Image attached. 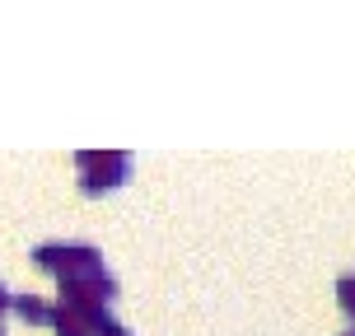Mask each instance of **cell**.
I'll use <instances>...</instances> for the list:
<instances>
[{"label":"cell","mask_w":355,"mask_h":336,"mask_svg":"<svg viewBox=\"0 0 355 336\" xmlns=\"http://www.w3.org/2000/svg\"><path fill=\"white\" fill-rule=\"evenodd\" d=\"M131 173L126 150H80V187L85 192H112Z\"/></svg>","instance_id":"6da1fadb"},{"label":"cell","mask_w":355,"mask_h":336,"mask_svg":"<svg viewBox=\"0 0 355 336\" xmlns=\"http://www.w3.org/2000/svg\"><path fill=\"white\" fill-rule=\"evenodd\" d=\"M33 262L42 266V271H56V276H75V271L103 266V252L89 248V243H37Z\"/></svg>","instance_id":"7a4b0ae2"},{"label":"cell","mask_w":355,"mask_h":336,"mask_svg":"<svg viewBox=\"0 0 355 336\" xmlns=\"http://www.w3.org/2000/svg\"><path fill=\"white\" fill-rule=\"evenodd\" d=\"M10 308L24 322H52V303L42 299V294H10Z\"/></svg>","instance_id":"3957f363"},{"label":"cell","mask_w":355,"mask_h":336,"mask_svg":"<svg viewBox=\"0 0 355 336\" xmlns=\"http://www.w3.org/2000/svg\"><path fill=\"white\" fill-rule=\"evenodd\" d=\"M94 336H131V327H122V322H117L112 313H107V318L98 322V332H94Z\"/></svg>","instance_id":"277c9868"},{"label":"cell","mask_w":355,"mask_h":336,"mask_svg":"<svg viewBox=\"0 0 355 336\" xmlns=\"http://www.w3.org/2000/svg\"><path fill=\"white\" fill-rule=\"evenodd\" d=\"M337 290H341V303H346V308L355 313V271H351V276H341V285H337Z\"/></svg>","instance_id":"5b68a950"},{"label":"cell","mask_w":355,"mask_h":336,"mask_svg":"<svg viewBox=\"0 0 355 336\" xmlns=\"http://www.w3.org/2000/svg\"><path fill=\"white\" fill-rule=\"evenodd\" d=\"M341 336H355V327H351V332H341Z\"/></svg>","instance_id":"8992f818"},{"label":"cell","mask_w":355,"mask_h":336,"mask_svg":"<svg viewBox=\"0 0 355 336\" xmlns=\"http://www.w3.org/2000/svg\"><path fill=\"white\" fill-rule=\"evenodd\" d=\"M0 336H5V327H0Z\"/></svg>","instance_id":"52a82bcc"}]
</instances>
